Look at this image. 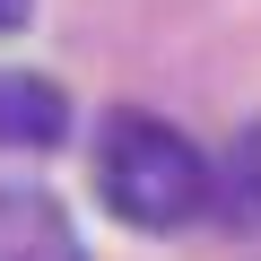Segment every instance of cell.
<instances>
[{
	"instance_id": "obj_1",
	"label": "cell",
	"mask_w": 261,
	"mask_h": 261,
	"mask_svg": "<svg viewBox=\"0 0 261 261\" xmlns=\"http://www.w3.org/2000/svg\"><path fill=\"white\" fill-rule=\"evenodd\" d=\"M87 166H96V200L122 226L166 235V226H192L209 209V157L183 140L174 122H157L140 105H113L96 122V157Z\"/></svg>"
},
{
	"instance_id": "obj_2",
	"label": "cell",
	"mask_w": 261,
	"mask_h": 261,
	"mask_svg": "<svg viewBox=\"0 0 261 261\" xmlns=\"http://www.w3.org/2000/svg\"><path fill=\"white\" fill-rule=\"evenodd\" d=\"M0 261H87L70 209L44 183H0Z\"/></svg>"
},
{
	"instance_id": "obj_3",
	"label": "cell",
	"mask_w": 261,
	"mask_h": 261,
	"mask_svg": "<svg viewBox=\"0 0 261 261\" xmlns=\"http://www.w3.org/2000/svg\"><path fill=\"white\" fill-rule=\"evenodd\" d=\"M70 130V96L44 70H0V148H53Z\"/></svg>"
},
{
	"instance_id": "obj_4",
	"label": "cell",
	"mask_w": 261,
	"mask_h": 261,
	"mask_svg": "<svg viewBox=\"0 0 261 261\" xmlns=\"http://www.w3.org/2000/svg\"><path fill=\"white\" fill-rule=\"evenodd\" d=\"M209 209L261 226V122H244L235 148H226V166H209Z\"/></svg>"
},
{
	"instance_id": "obj_5",
	"label": "cell",
	"mask_w": 261,
	"mask_h": 261,
	"mask_svg": "<svg viewBox=\"0 0 261 261\" xmlns=\"http://www.w3.org/2000/svg\"><path fill=\"white\" fill-rule=\"evenodd\" d=\"M35 18V0H0V27H27Z\"/></svg>"
}]
</instances>
